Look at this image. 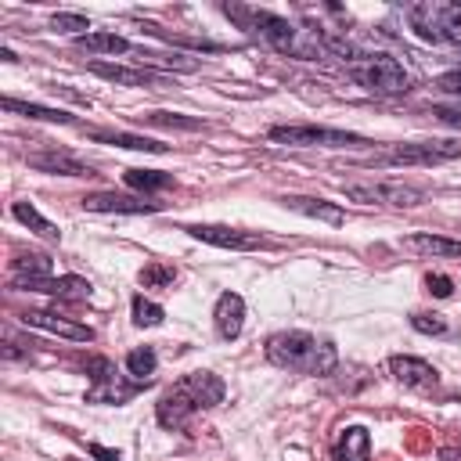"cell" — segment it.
Wrapping results in <instances>:
<instances>
[{
	"instance_id": "6da1fadb",
	"label": "cell",
	"mask_w": 461,
	"mask_h": 461,
	"mask_svg": "<svg viewBox=\"0 0 461 461\" xmlns=\"http://www.w3.org/2000/svg\"><path fill=\"white\" fill-rule=\"evenodd\" d=\"M227 385L220 382V375L212 371H191L184 378H176L155 403V418L162 429H184L198 411L216 407L223 400Z\"/></svg>"
},
{
	"instance_id": "7a4b0ae2",
	"label": "cell",
	"mask_w": 461,
	"mask_h": 461,
	"mask_svg": "<svg viewBox=\"0 0 461 461\" xmlns=\"http://www.w3.org/2000/svg\"><path fill=\"white\" fill-rule=\"evenodd\" d=\"M267 360L281 371L299 375H331L339 364V349L310 331H274L267 339Z\"/></svg>"
},
{
	"instance_id": "3957f363",
	"label": "cell",
	"mask_w": 461,
	"mask_h": 461,
	"mask_svg": "<svg viewBox=\"0 0 461 461\" xmlns=\"http://www.w3.org/2000/svg\"><path fill=\"white\" fill-rule=\"evenodd\" d=\"M223 14L234 18L241 29L259 32L274 50L292 54V58H317V32L303 40V29H295L288 18L274 14V11H256V7H241V4H223Z\"/></svg>"
},
{
	"instance_id": "277c9868",
	"label": "cell",
	"mask_w": 461,
	"mask_h": 461,
	"mask_svg": "<svg viewBox=\"0 0 461 461\" xmlns=\"http://www.w3.org/2000/svg\"><path fill=\"white\" fill-rule=\"evenodd\" d=\"M349 79L357 86H364L367 94H382V97H393V94H403L411 86V76L403 72V65L389 54H367L360 61H353L349 68Z\"/></svg>"
},
{
	"instance_id": "5b68a950",
	"label": "cell",
	"mask_w": 461,
	"mask_h": 461,
	"mask_svg": "<svg viewBox=\"0 0 461 461\" xmlns=\"http://www.w3.org/2000/svg\"><path fill=\"white\" fill-rule=\"evenodd\" d=\"M342 194L360 205H393V209H414L425 202V191L403 180H346Z\"/></svg>"
},
{
	"instance_id": "8992f818",
	"label": "cell",
	"mask_w": 461,
	"mask_h": 461,
	"mask_svg": "<svg viewBox=\"0 0 461 461\" xmlns=\"http://www.w3.org/2000/svg\"><path fill=\"white\" fill-rule=\"evenodd\" d=\"M270 140L277 144H292V148H353V144H367L360 133L349 130H335V126H313V122H277L267 130Z\"/></svg>"
},
{
	"instance_id": "52a82bcc",
	"label": "cell",
	"mask_w": 461,
	"mask_h": 461,
	"mask_svg": "<svg viewBox=\"0 0 461 461\" xmlns=\"http://www.w3.org/2000/svg\"><path fill=\"white\" fill-rule=\"evenodd\" d=\"M461 155V140H411L396 144L385 155H375L371 166H436Z\"/></svg>"
},
{
	"instance_id": "ba28073f",
	"label": "cell",
	"mask_w": 461,
	"mask_h": 461,
	"mask_svg": "<svg viewBox=\"0 0 461 461\" xmlns=\"http://www.w3.org/2000/svg\"><path fill=\"white\" fill-rule=\"evenodd\" d=\"M191 238L216 245V249H230V252H252V249H267L270 241L259 230H241V227H227V223H191L184 227Z\"/></svg>"
},
{
	"instance_id": "9c48e42d",
	"label": "cell",
	"mask_w": 461,
	"mask_h": 461,
	"mask_svg": "<svg viewBox=\"0 0 461 461\" xmlns=\"http://www.w3.org/2000/svg\"><path fill=\"white\" fill-rule=\"evenodd\" d=\"M389 375L411 393H421V396H436L439 393V371L421 357H403V353L389 357Z\"/></svg>"
},
{
	"instance_id": "30bf717a",
	"label": "cell",
	"mask_w": 461,
	"mask_h": 461,
	"mask_svg": "<svg viewBox=\"0 0 461 461\" xmlns=\"http://www.w3.org/2000/svg\"><path fill=\"white\" fill-rule=\"evenodd\" d=\"M22 324L25 328H40V331H54V335H61L68 342H94V328L90 324H79L72 317L54 313V310H25Z\"/></svg>"
},
{
	"instance_id": "8fae6325",
	"label": "cell",
	"mask_w": 461,
	"mask_h": 461,
	"mask_svg": "<svg viewBox=\"0 0 461 461\" xmlns=\"http://www.w3.org/2000/svg\"><path fill=\"white\" fill-rule=\"evenodd\" d=\"M25 162H29V169L50 173V176H94V166H86L83 158H76L72 151H61V148L32 151V155H25Z\"/></svg>"
},
{
	"instance_id": "7c38bea8",
	"label": "cell",
	"mask_w": 461,
	"mask_h": 461,
	"mask_svg": "<svg viewBox=\"0 0 461 461\" xmlns=\"http://www.w3.org/2000/svg\"><path fill=\"white\" fill-rule=\"evenodd\" d=\"M86 68L115 86H162L166 83V76L155 68H133V65H112V61H90Z\"/></svg>"
},
{
	"instance_id": "4fadbf2b",
	"label": "cell",
	"mask_w": 461,
	"mask_h": 461,
	"mask_svg": "<svg viewBox=\"0 0 461 461\" xmlns=\"http://www.w3.org/2000/svg\"><path fill=\"white\" fill-rule=\"evenodd\" d=\"M22 292H43L50 299H68V303H79V299H90V281L86 277H76V274H65V277H40V281H22L14 285Z\"/></svg>"
},
{
	"instance_id": "5bb4252c",
	"label": "cell",
	"mask_w": 461,
	"mask_h": 461,
	"mask_svg": "<svg viewBox=\"0 0 461 461\" xmlns=\"http://www.w3.org/2000/svg\"><path fill=\"white\" fill-rule=\"evenodd\" d=\"M83 209L90 212H158L162 202L137 198V194H115V191H97L83 198Z\"/></svg>"
},
{
	"instance_id": "9a60e30c",
	"label": "cell",
	"mask_w": 461,
	"mask_h": 461,
	"mask_svg": "<svg viewBox=\"0 0 461 461\" xmlns=\"http://www.w3.org/2000/svg\"><path fill=\"white\" fill-rule=\"evenodd\" d=\"M212 324L220 331V339H238L245 328V299L238 292H220L216 306H212Z\"/></svg>"
},
{
	"instance_id": "2e32d148",
	"label": "cell",
	"mask_w": 461,
	"mask_h": 461,
	"mask_svg": "<svg viewBox=\"0 0 461 461\" xmlns=\"http://www.w3.org/2000/svg\"><path fill=\"white\" fill-rule=\"evenodd\" d=\"M403 249L429 256V259H461V241L447 238V234H432V230H418L403 238Z\"/></svg>"
},
{
	"instance_id": "e0dca14e",
	"label": "cell",
	"mask_w": 461,
	"mask_h": 461,
	"mask_svg": "<svg viewBox=\"0 0 461 461\" xmlns=\"http://www.w3.org/2000/svg\"><path fill=\"white\" fill-rule=\"evenodd\" d=\"M335 461H371V432L364 425H346L331 447Z\"/></svg>"
},
{
	"instance_id": "ac0fdd59",
	"label": "cell",
	"mask_w": 461,
	"mask_h": 461,
	"mask_svg": "<svg viewBox=\"0 0 461 461\" xmlns=\"http://www.w3.org/2000/svg\"><path fill=\"white\" fill-rule=\"evenodd\" d=\"M281 205H285V209H295V212H303V216H310V220H324V223H331V227H339V223L346 220V212H342L335 202L310 198V194H285Z\"/></svg>"
},
{
	"instance_id": "d6986e66",
	"label": "cell",
	"mask_w": 461,
	"mask_h": 461,
	"mask_svg": "<svg viewBox=\"0 0 461 461\" xmlns=\"http://www.w3.org/2000/svg\"><path fill=\"white\" fill-rule=\"evenodd\" d=\"M90 140H101V144H115V148H130V151H166L162 140H151V137H140V133H122V130H86Z\"/></svg>"
},
{
	"instance_id": "ffe728a7",
	"label": "cell",
	"mask_w": 461,
	"mask_h": 461,
	"mask_svg": "<svg viewBox=\"0 0 461 461\" xmlns=\"http://www.w3.org/2000/svg\"><path fill=\"white\" fill-rule=\"evenodd\" d=\"M407 22L421 40L439 43V4H411L407 7Z\"/></svg>"
},
{
	"instance_id": "44dd1931",
	"label": "cell",
	"mask_w": 461,
	"mask_h": 461,
	"mask_svg": "<svg viewBox=\"0 0 461 461\" xmlns=\"http://www.w3.org/2000/svg\"><path fill=\"white\" fill-rule=\"evenodd\" d=\"M11 216H14L18 223H25L32 234H40V238H47V241H61V230H58L47 216H40V209H36L32 202H14V205H11Z\"/></svg>"
},
{
	"instance_id": "7402d4cb",
	"label": "cell",
	"mask_w": 461,
	"mask_h": 461,
	"mask_svg": "<svg viewBox=\"0 0 461 461\" xmlns=\"http://www.w3.org/2000/svg\"><path fill=\"white\" fill-rule=\"evenodd\" d=\"M40 277H50V259L43 252H25L11 263V285H22V281H40Z\"/></svg>"
},
{
	"instance_id": "603a6c76",
	"label": "cell",
	"mask_w": 461,
	"mask_h": 461,
	"mask_svg": "<svg viewBox=\"0 0 461 461\" xmlns=\"http://www.w3.org/2000/svg\"><path fill=\"white\" fill-rule=\"evenodd\" d=\"M76 47L94 50V54H126V50H133V43L126 36H115V32H83V36H76Z\"/></svg>"
},
{
	"instance_id": "cb8c5ba5",
	"label": "cell",
	"mask_w": 461,
	"mask_h": 461,
	"mask_svg": "<svg viewBox=\"0 0 461 461\" xmlns=\"http://www.w3.org/2000/svg\"><path fill=\"white\" fill-rule=\"evenodd\" d=\"M0 104H4V112H18V115H29V119H43V122H72L68 112H61V108H47V104H36V101L4 97Z\"/></svg>"
},
{
	"instance_id": "d4e9b609",
	"label": "cell",
	"mask_w": 461,
	"mask_h": 461,
	"mask_svg": "<svg viewBox=\"0 0 461 461\" xmlns=\"http://www.w3.org/2000/svg\"><path fill=\"white\" fill-rule=\"evenodd\" d=\"M155 367H158V357H155V349H151V346H137V349H130V353H126V371L133 375V382L148 385V382H151V375H155Z\"/></svg>"
},
{
	"instance_id": "484cf974",
	"label": "cell",
	"mask_w": 461,
	"mask_h": 461,
	"mask_svg": "<svg viewBox=\"0 0 461 461\" xmlns=\"http://www.w3.org/2000/svg\"><path fill=\"white\" fill-rule=\"evenodd\" d=\"M122 180L137 191H166L173 184V173H158V169H126Z\"/></svg>"
},
{
	"instance_id": "4316f807",
	"label": "cell",
	"mask_w": 461,
	"mask_h": 461,
	"mask_svg": "<svg viewBox=\"0 0 461 461\" xmlns=\"http://www.w3.org/2000/svg\"><path fill=\"white\" fill-rule=\"evenodd\" d=\"M137 122L169 126V130H202V119H191V115H180V112H140Z\"/></svg>"
},
{
	"instance_id": "83f0119b",
	"label": "cell",
	"mask_w": 461,
	"mask_h": 461,
	"mask_svg": "<svg viewBox=\"0 0 461 461\" xmlns=\"http://www.w3.org/2000/svg\"><path fill=\"white\" fill-rule=\"evenodd\" d=\"M130 310H133V324H137V328H155V324H162V317H166V310H162L158 303L144 299V295H133Z\"/></svg>"
},
{
	"instance_id": "f1b7e54d",
	"label": "cell",
	"mask_w": 461,
	"mask_h": 461,
	"mask_svg": "<svg viewBox=\"0 0 461 461\" xmlns=\"http://www.w3.org/2000/svg\"><path fill=\"white\" fill-rule=\"evenodd\" d=\"M439 40L461 43V4H439Z\"/></svg>"
},
{
	"instance_id": "f546056e",
	"label": "cell",
	"mask_w": 461,
	"mask_h": 461,
	"mask_svg": "<svg viewBox=\"0 0 461 461\" xmlns=\"http://www.w3.org/2000/svg\"><path fill=\"white\" fill-rule=\"evenodd\" d=\"M176 277V270L169 267V263H148L144 270H140V285L144 288H162V285H169Z\"/></svg>"
},
{
	"instance_id": "4dcf8cb0",
	"label": "cell",
	"mask_w": 461,
	"mask_h": 461,
	"mask_svg": "<svg viewBox=\"0 0 461 461\" xmlns=\"http://www.w3.org/2000/svg\"><path fill=\"white\" fill-rule=\"evenodd\" d=\"M411 328L421 331V335H443L447 331V321L439 313H411Z\"/></svg>"
},
{
	"instance_id": "1f68e13d",
	"label": "cell",
	"mask_w": 461,
	"mask_h": 461,
	"mask_svg": "<svg viewBox=\"0 0 461 461\" xmlns=\"http://www.w3.org/2000/svg\"><path fill=\"white\" fill-rule=\"evenodd\" d=\"M86 375H90L94 385H101V382L115 378V364L108 357H86Z\"/></svg>"
},
{
	"instance_id": "d6a6232c",
	"label": "cell",
	"mask_w": 461,
	"mask_h": 461,
	"mask_svg": "<svg viewBox=\"0 0 461 461\" xmlns=\"http://www.w3.org/2000/svg\"><path fill=\"white\" fill-rule=\"evenodd\" d=\"M50 29H58V32H79V29H90V22H86L83 14L61 11V14H54V18H50ZM79 36H83V32H79Z\"/></svg>"
},
{
	"instance_id": "836d02e7",
	"label": "cell",
	"mask_w": 461,
	"mask_h": 461,
	"mask_svg": "<svg viewBox=\"0 0 461 461\" xmlns=\"http://www.w3.org/2000/svg\"><path fill=\"white\" fill-rule=\"evenodd\" d=\"M425 288H429L432 295H439V299H447V295L454 292V281H450L447 274H425Z\"/></svg>"
},
{
	"instance_id": "e575fe53",
	"label": "cell",
	"mask_w": 461,
	"mask_h": 461,
	"mask_svg": "<svg viewBox=\"0 0 461 461\" xmlns=\"http://www.w3.org/2000/svg\"><path fill=\"white\" fill-rule=\"evenodd\" d=\"M436 86H439L443 94H454V97H461V68H450V72H443V76L436 79Z\"/></svg>"
},
{
	"instance_id": "d590c367",
	"label": "cell",
	"mask_w": 461,
	"mask_h": 461,
	"mask_svg": "<svg viewBox=\"0 0 461 461\" xmlns=\"http://www.w3.org/2000/svg\"><path fill=\"white\" fill-rule=\"evenodd\" d=\"M432 115L447 126H461V108H447V104H432Z\"/></svg>"
},
{
	"instance_id": "8d00e7d4",
	"label": "cell",
	"mask_w": 461,
	"mask_h": 461,
	"mask_svg": "<svg viewBox=\"0 0 461 461\" xmlns=\"http://www.w3.org/2000/svg\"><path fill=\"white\" fill-rule=\"evenodd\" d=\"M90 454H94L97 461H122L115 450H108V447H101V443H90Z\"/></svg>"
},
{
	"instance_id": "74e56055",
	"label": "cell",
	"mask_w": 461,
	"mask_h": 461,
	"mask_svg": "<svg viewBox=\"0 0 461 461\" xmlns=\"http://www.w3.org/2000/svg\"><path fill=\"white\" fill-rule=\"evenodd\" d=\"M443 461H457V450H443Z\"/></svg>"
},
{
	"instance_id": "f35d334b",
	"label": "cell",
	"mask_w": 461,
	"mask_h": 461,
	"mask_svg": "<svg viewBox=\"0 0 461 461\" xmlns=\"http://www.w3.org/2000/svg\"><path fill=\"white\" fill-rule=\"evenodd\" d=\"M68 461H76V457H68Z\"/></svg>"
}]
</instances>
